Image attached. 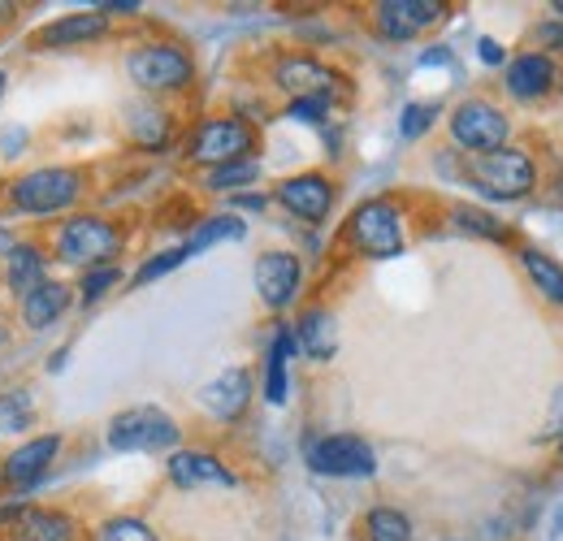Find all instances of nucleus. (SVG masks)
I'll return each mask as SVG.
<instances>
[{
  "label": "nucleus",
  "mask_w": 563,
  "mask_h": 541,
  "mask_svg": "<svg viewBox=\"0 0 563 541\" xmlns=\"http://www.w3.org/2000/svg\"><path fill=\"white\" fill-rule=\"evenodd\" d=\"M464 183L486 200H529L538 187V161L525 147H498L482 156H464Z\"/></svg>",
  "instance_id": "obj_1"
},
{
  "label": "nucleus",
  "mask_w": 563,
  "mask_h": 541,
  "mask_svg": "<svg viewBox=\"0 0 563 541\" xmlns=\"http://www.w3.org/2000/svg\"><path fill=\"white\" fill-rule=\"evenodd\" d=\"M57 261L62 265H74V269H104L122 256L126 247V234L118 221L100 217V212H78V217H66L57 225Z\"/></svg>",
  "instance_id": "obj_2"
},
{
  "label": "nucleus",
  "mask_w": 563,
  "mask_h": 541,
  "mask_svg": "<svg viewBox=\"0 0 563 541\" xmlns=\"http://www.w3.org/2000/svg\"><path fill=\"white\" fill-rule=\"evenodd\" d=\"M126 74L143 96H178L196 82V57L174 40H147L126 53Z\"/></svg>",
  "instance_id": "obj_3"
},
{
  "label": "nucleus",
  "mask_w": 563,
  "mask_h": 541,
  "mask_svg": "<svg viewBox=\"0 0 563 541\" xmlns=\"http://www.w3.org/2000/svg\"><path fill=\"white\" fill-rule=\"evenodd\" d=\"M347 247L364 261H395L404 256L408 239H404V208L386 196L377 200L355 203V212L347 217V230H343Z\"/></svg>",
  "instance_id": "obj_4"
},
{
  "label": "nucleus",
  "mask_w": 563,
  "mask_h": 541,
  "mask_svg": "<svg viewBox=\"0 0 563 541\" xmlns=\"http://www.w3.org/2000/svg\"><path fill=\"white\" fill-rule=\"evenodd\" d=\"M82 196V174L70 165H40L22 178L9 183L4 200L9 208L26 212V217H53V212H66Z\"/></svg>",
  "instance_id": "obj_5"
},
{
  "label": "nucleus",
  "mask_w": 563,
  "mask_h": 541,
  "mask_svg": "<svg viewBox=\"0 0 563 541\" xmlns=\"http://www.w3.org/2000/svg\"><path fill=\"white\" fill-rule=\"evenodd\" d=\"M178 420L161 407H126L109 420V446L122 455H174L178 451Z\"/></svg>",
  "instance_id": "obj_6"
},
{
  "label": "nucleus",
  "mask_w": 563,
  "mask_h": 541,
  "mask_svg": "<svg viewBox=\"0 0 563 541\" xmlns=\"http://www.w3.org/2000/svg\"><path fill=\"white\" fill-rule=\"evenodd\" d=\"M256 147V131L243 122V118H205L191 139H187V161L191 165H205V169H217V165H230V161H243L252 156Z\"/></svg>",
  "instance_id": "obj_7"
},
{
  "label": "nucleus",
  "mask_w": 563,
  "mask_h": 541,
  "mask_svg": "<svg viewBox=\"0 0 563 541\" xmlns=\"http://www.w3.org/2000/svg\"><path fill=\"white\" fill-rule=\"evenodd\" d=\"M507 135H511V122L494 100L473 96V100H460L451 113V139L464 156L498 152V147H507Z\"/></svg>",
  "instance_id": "obj_8"
},
{
  "label": "nucleus",
  "mask_w": 563,
  "mask_h": 541,
  "mask_svg": "<svg viewBox=\"0 0 563 541\" xmlns=\"http://www.w3.org/2000/svg\"><path fill=\"white\" fill-rule=\"evenodd\" d=\"M308 468L321 476H373L377 455L355 433H330V438H317L308 446Z\"/></svg>",
  "instance_id": "obj_9"
},
{
  "label": "nucleus",
  "mask_w": 563,
  "mask_h": 541,
  "mask_svg": "<svg viewBox=\"0 0 563 541\" xmlns=\"http://www.w3.org/2000/svg\"><path fill=\"white\" fill-rule=\"evenodd\" d=\"M446 18V4L442 0H382L373 4V26L377 35L404 44V40H417L429 26H438Z\"/></svg>",
  "instance_id": "obj_10"
},
{
  "label": "nucleus",
  "mask_w": 563,
  "mask_h": 541,
  "mask_svg": "<svg viewBox=\"0 0 563 541\" xmlns=\"http://www.w3.org/2000/svg\"><path fill=\"white\" fill-rule=\"evenodd\" d=\"M256 295H261V303L269 308V312H286L295 299H299V290H303V261L295 256V252H265L261 261H256Z\"/></svg>",
  "instance_id": "obj_11"
},
{
  "label": "nucleus",
  "mask_w": 563,
  "mask_h": 541,
  "mask_svg": "<svg viewBox=\"0 0 563 541\" xmlns=\"http://www.w3.org/2000/svg\"><path fill=\"white\" fill-rule=\"evenodd\" d=\"M274 200H278L290 217H299V221H308V225H321V221L330 217V208H334V183H330L325 174H317V169L290 174V178L278 183Z\"/></svg>",
  "instance_id": "obj_12"
},
{
  "label": "nucleus",
  "mask_w": 563,
  "mask_h": 541,
  "mask_svg": "<svg viewBox=\"0 0 563 541\" xmlns=\"http://www.w3.org/2000/svg\"><path fill=\"white\" fill-rule=\"evenodd\" d=\"M555 82H560V62L551 53H520L507 62L503 74V87L516 100H542L555 91Z\"/></svg>",
  "instance_id": "obj_13"
},
{
  "label": "nucleus",
  "mask_w": 563,
  "mask_h": 541,
  "mask_svg": "<svg viewBox=\"0 0 563 541\" xmlns=\"http://www.w3.org/2000/svg\"><path fill=\"white\" fill-rule=\"evenodd\" d=\"M169 481L178 489H234L239 476L230 473L212 451H174L169 455Z\"/></svg>",
  "instance_id": "obj_14"
},
{
  "label": "nucleus",
  "mask_w": 563,
  "mask_h": 541,
  "mask_svg": "<svg viewBox=\"0 0 563 541\" xmlns=\"http://www.w3.org/2000/svg\"><path fill=\"white\" fill-rule=\"evenodd\" d=\"M274 82L282 91H290V100H299V96H325L330 100L339 74L330 66H321L317 57H308V53H290L274 66Z\"/></svg>",
  "instance_id": "obj_15"
},
{
  "label": "nucleus",
  "mask_w": 563,
  "mask_h": 541,
  "mask_svg": "<svg viewBox=\"0 0 563 541\" xmlns=\"http://www.w3.org/2000/svg\"><path fill=\"white\" fill-rule=\"evenodd\" d=\"M4 541H78V520L57 507H26L4 529Z\"/></svg>",
  "instance_id": "obj_16"
},
{
  "label": "nucleus",
  "mask_w": 563,
  "mask_h": 541,
  "mask_svg": "<svg viewBox=\"0 0 563 541\" xmlns=\"http://www.w3.org/2000/svg\"><path fill=\"white\" fill-rule=\"evenodd\" d=\"M57 455H62V433H40V438L22 442V446L4 460L0 476H4V481H13V485H35L40 476L53 468V460H57Z\"/></svg>",
  "instance_id": "obj_17"
},
{
  "label": "nucleus",
  "mask_w": 563,
  "mask_h": 541,
  "mask_svg": "<svg viewBox=\"0 0 563 541\" xmlns=\"http://www.w3.org/2000/svg\"><path fill=\"white\" fill-rule=\"evenodd\" d=\"M100 35H109V18L96 9H82V13H66V18L48 22L35 35V48H78V44H91Z\"/></svg>",
  "instance_id": "obj_18"
},
{
  "label": "nucleus",
  "mask_w": 563,
  "mask_h": 541,
  "mask_svg": "<svg viewBox=\"0 0 563 541\" xmlns=\"http://www.w3.org/2000/svg\"><path fill=\"white\" fill-rule=\"evenodd\" d=\"M200 404L209 407L217 420H239L252 404V373L247 368H225L200 390Z\"/></svg>",
  "instance_id": "obj_19"
},
{
  "label": "nucleus",
  "mask_w": 563,
  "mask_h": 541,
  "mask_svg": "<svg viewBox=\"0 0 563 541\" xmlns=\"http://www.w3.org/2000/svg\"><path fill=\"white\" fill-rule=\"evenodd\" d=\"M70 308V286L57 277H44L26 299H22V321L26 330H48L53 321H62Z\"/></svg>",
  "instance_id": "obj_20"
},
{
  "label": "nucleus",
  "mask_w": 563,
  "mask_h": 541,
  "mask_svg": "<svg viewBox=\"0 0 563 541\" xmlns=\"http://www.w3.org/2000/svg\"><path fill=\"white\" fill-rule=\"evenodd\" d=\"M295 346L308 355V360H330L339 351V330H334V317L325 308H308L299 321H295Z\"/></svg>",
  "instance_id": "obj_21"
},
{
  "label": "nucleus",
  "mask_w": 563,
  "mask_h": 541,
  "mask_svg": "<svg viewBox=\"0 0 563 541\" xmlns=\"http://www.w3.org/2000/svg\"><path fill=\"white\" fill-rule=\"evenodd\" d=\"M131 139L140 143L143 152H165L174 139V118L169 109H161L156 100H143L131 109Z\"/></svg>",
  "instance_id": "obj_22"
},
{
  "label": "nucleus",
  "mask_w": 563,
  "mask_h": 541,
  "mask_svg": "<svg viewBox=\"0 0 563 541\" xmlns=\"http://www.w3.org/2000/svg\"><path fill=\"white\" fill-rule=\"evenodd\" d=\"M44 277H48L44 252H40L35 243H13V252H9V269H4V281H9L13 299H26Z\"/></svg>",
  "instance_id": "obj_23"
},
{
  "label": "nucleus",
  "mask_w": 563,
  "mask_h": 541,
  "mask_svg": "<svg viewBox=\"0 0 563 541\" xmlns=\"http://www.w3.org/2000/svg\"><path fill=\"white\" fill-rule=\"evenodd\" d=\"M295 351H299V346H295L290 325H278V330H274V342H269V360H265V399H269L274 407H282L286 404V395H290L286 364H290Z\"/></svg>",
  "instance_id": "obj_24"
},
{
  "label": "nucleus",
  "mask_w": 563,
  "mask_h": 541,
  "mask_svg": "<svg viewBox=\"0 0 563 541\" xmlns=\"http://www.w3.org/2000/svg\"><path fill=\"white\" fill-rule=\"evenodd\" d=\"M520 265H525V273H529V281L538 286V295L563 308V265L560 261H551V256L538 252V247H525V252H520Z\"/></svg>",
  "instance_id": "obj_25"
},
{
  "label": "nucleus",
  "mask_w": 563,
  "mask_h": 541,
  "mask_svg": "<svg viewBox=\"0 0 563 541\" xmlns=\"http://www.w3.org/2000/svg\"><path fill=\"white\" fill-rule=\"evenodd\" d=\"M243 234H247L243 217H234V212H221V217H205V221L191 230V239H187L183 247H187V256H196V252H209L212 243H225V239H243Z\"/></svg>",
  "instance_id": "obj_26"
},
{
  "label": "nucleus",
  "mask_w": 563,
  "mask_h": 541,
  "mask_svg": "<svg viewBox=\"0 0 563 541\" xmlns=\"http://www.w3.org/2000/svg\"><path fill=\"white\" fill-rule=\"evenodd\" d=\"M451 221L464 230V234H482V239H490V243H511V230L486 212V208H477V203H455L451 208Z\"/></svg>",
  "instance_id": "obj_27"
},
{
  "label": "nucleus",
  "mask_w": 563,
  "mask_h": 541,
  "mask_svg": "<svg viewBox=\"0 0 563 541\" xmlns=\"http://www.w3.org/2000/svg\"><path fill=\"white\" fill-rule=\"evenodd\" d=\"M364 538L368 541H412V520L399 507H373L364 516Z\"/></svg>",
  "instance_id": "obj_28"
},
{
  "label": "nucleus",
  "mask_w": 563,
  "mask_h": 541,
  "mask_svg": "<svg viewBox=\"0 0 563 541\" xmlns=\"http://www.w3.org/2000/svg\"><path fill=\"white\" fill-rule=\"evenodd\" d=\"M252 183H261V161H256V156L217 165V169L205 174V187H209V191H243V187H252Z\"/></svg>",
  "instance_id": "obj_29"
},
{
  "label": "nucleus",
  "mask_w": 563,
  "mask_h": 541,
  "mask_svg": "<svg viewBox=\"0 0 563 541\" xmlns=\"http://www.w3.org/2000/svg\"><path fill=\"white\" fill-rule=\"evenodd\" d=\"M91 541H161V538H156V529L147 520H140V516H109L96 529Z\"/></svg>",
  "instance_id": "obj_30"
},
{
  "label": "nucleus",
  "mask_w": 563,
  "mask_h": 541,
  "mask_svg": "<svg viewBox=\"0 0 563 541\" xmlns=\"http://www.w3.org/2000/svg\"><path fill=\"white\" fill-rule=\"evenodd\" d=\"M31 424H35V404H31L26 390L0 395V429H4V433H22V429H31Z\"/></svg>",
  "instance_id": "obj_31"
},
{
  "label": "nucleus",
  "mask_w": 563,
  "mask_h": 541,
  "mask_svg": "<svg viewBox=\"0 0 563 541\" xmlns=\"http://www.w3.org/2000/svg\"><path fill=\"white\" fill-rule=\"evenodd\" d=\"M187 261V247H169V252H156V256H147L140 269H135V286H152L156 277H165V273H174L178 265Z\"/></svg>",
  "instance_id": "obj_32"
},
{
  "label": "nucleus",
  "mask_w": 563,
  "mask_h": 541,
  "mask_svg": "<svg viewBox=\"0 0 563 541\" xmlns=\"http://www.w3.org/2000/svg\"><path fill=\"white\" fill-rule=\"evenodd\" d=\"M118 281H122V269H118V265L87 269V273H82V281H78V299H82V303H96V299H104V295H109Z\"/></svg>",
  "instance_id": "obj_33"
},
{
  "label": "nucleus",
  "mask_w": 563,
  "mask_h": 541,
  "mask_svg": "<svg viewBox=\"0 0 563 541\" xmlns=\"http://www.w3.org/2000/svg\"><path fill=\"white\" fill-rule=\"evenodd\" d=\"M286 118H290V122H308V126H325L330 100H325V96H299V100L286 104Z\"/></svg>",
  "instance_id": "obj_34"
},
{
  "label": "nucleus",
  "mask_w": 563,
  "mask_h": 541,
  "mask_svg": "<svg viewBox=\"0 0 563 541\" xmlns=\"http://www.w3.org/2000/svg\"><path fill=\"white\" fill-rule=\"evenodd\" d=\"M433 118H438V104H408L404 109V118H399V135L404 139H421L429 126H433Z\"/></svg>",
  "instance_id": "obj_35"
},
{
  "label": "nucleus",
  "mask_w": 563,
  "mask_h": 541,
  "mask_svg": "<svg viewBox=\"0 0 563 541\" xmlns=\"http://www.w3.org/2000/svg\"><path fill=\"white\" fill-rule=\"evenodd\" d=\"M538 40H547L551 53H563V18H547V22L538 26Z\"/></svg>",
  "instance_id": "obj_36"
},
{
  "label": "nucleus",
  "mask_w": 563,
  "mask_h": 541,
  "mask_svg": "<svg viewBox=\"0 0 563 541\" xmlns=\"http://www.w3.org/2000/svg\"><path fill=\"white\" fill-rule=\"evenodd\" d=\"M477 62H482V66H503V62H507V53L498 48V40L486 35V40H477Z\"/></svg>",
  "instance_id": "obj_37"
},
{
  "label": "nucleus",
  "mask_w": 563,
  "mask_h": 541,
  "mask_svg": "<svg viewBox=\"0 0 563 541\" xmlns=\"http://www.w3.org/2000/svg\"><path fill=\"white\" fill-rule=\"evenodd\" d=\"M96 13H104V18L109 13H126L131 18V13H140V0H104V4H96Z\"/></svg>",
  "instance_id": "obj_38"
},
{
  "label": "nucleus",
  "mask_w": 563,
  "mask_h": 541,
  "mask_svg": "<svg viewBox=\"0 0 563 541\" xmlns=\"http://www.w3.org/2000/svg\"><path fill=\"white\" fill-rule=\"evenodd\" d=\"M269 196H234V208H247V212H265Z\"/></svg>",
  "instance_id": "obj_39"
},
{
  "label": "nucleus",
  "mask_w": 563,
  "mask_h": 541,
  "mask_svg": "<svg viewBox=\"0 0 563 541\" xmlns=\"http://www.w3.org/2000/svg\"><path fill=\"white\" fill-rule=\"evenodd\" d=\"M446 62H451L446 48H429V53H421V66H446Z\"/></svg>",
  "instance_id": "obj_40"
},
{
  "label": "nucleus",
  "mask_w": 563,
  "mask_h": 541,
  "mask_svg": "<svg viewBox=\"0 0 563 541\" xmlns=\"http://www.w3.org/2000/svg\"><path fill=\"white\" fill-rule=\"evenodd\" d=\"M13 18H18V4H13V0H0V26L13 22Z\"/></svg>",
  "instance_id": "obj_41"
},
{
  "label": "nucleus",
  "mask_w": 563,
  "mask_h": 541,
  "mask_svg": "<svg viewBox=\"0 0 563 541\" xmlns=\"http://www.w3.org/2000/svg\"><path fill=\"white\" fill-rule=\"evenodd\" d=\"M4 87H9V74L0 69V100H4Z\"/></svg>",
  "instance_id": "obj_42"
},
{
  "label": "nucleus",
  "mask_w": 563,
  "mask_h": 541,
  "mask_svg": "<svg viewBox=\"0 0 563 541\" xmlns=\"http://www.w3.org/2000/svg\"><path fill=\"white\" fill-rule=\"evenodd\" d=\"M551 9H555V18H563V0H555V4H551Z\"/></svg>",
  "instance_id": "obj_43"
},
{
  "label": "nucleus",
  "mask_w": 563,
  "mask_h": 541,
  "mask_svg": "<svg viewBox=\"0 0 563 541\" xmlns=\"http://www.w3.org/2000/svg\"><path fill=\"white\" fill-rule=\"evenodd\" d=\"M0 342H4V330H0Z\"/></svg>",
  "instance_id": "obj_44"
},
{
  "label": "nucleus",
  "mask_w": 563,
  "mask_h": 541,
  "mask_svg": "<svg viewBox=\"0 0 563 541\" xmlns=\"http://www.w3.org/2000/svg\"><path fill=\"white\" fill-rule=\"evenodd\" d=\"M560 455H563V442H560Z\"/></svg>",
  "instance_id": "obj_45"
}]
</instances>
